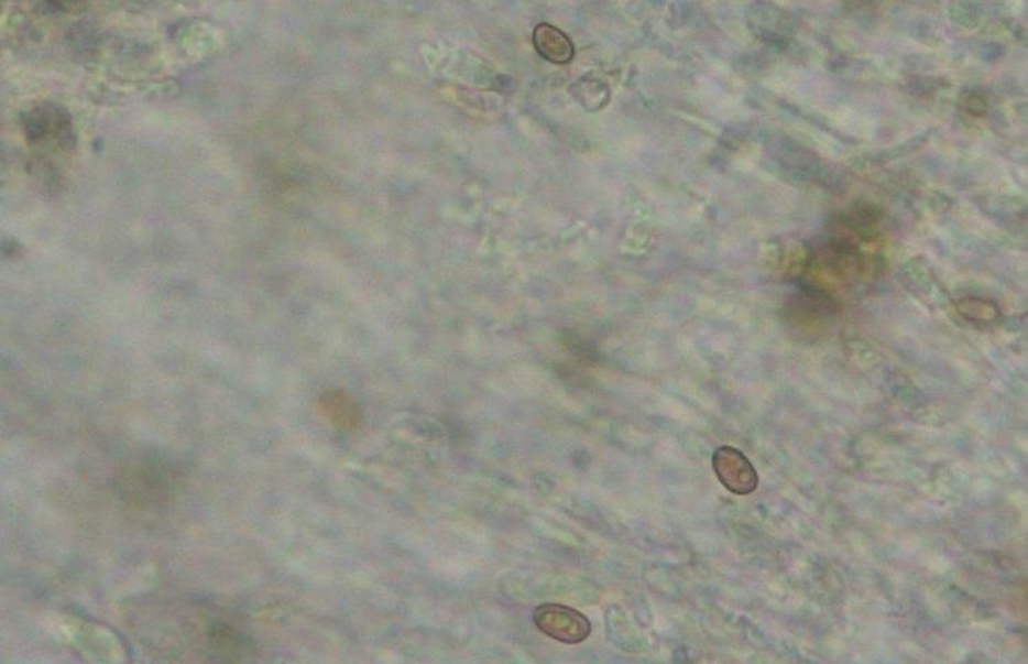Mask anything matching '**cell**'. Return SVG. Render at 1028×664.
Returning <instances> with one entry per match:
<instances>
[{
	"label": "cell",
	"instance_id": "obj_5",
	"mask_svg": "<svg viewBox=\"0 0 1028 664\" xmlns=\"http://www.w3.org/2000/svg\"><path fill=\"white\" fill-rule=\"evenodd\" d=\"M320 412L333 426L342 431H354L362 424L363 414L357 402L347 392L331 391L319 401Z\"/></svg>",
	"mask_w": 1028,
	"mask_h": 664
},
{
	"label": "cell",
	"instance_id": "obj_1",
	"mask_svg": "<svg viewBox=\"0 0 1028 664\" xmlns=\"http://www.w3.org/2000/svg\"><path fill=\"white\" fill-rule=\"evenodd\" d=\"M23 129L31 144L51 143L58 150L72 151L77 143L72 117L55 105L32 108L23 118Z\"/></svg>",
	"mask_w": 1028,
	"mask_h": 664
},
{
	"label": "cell",
	"instance_id": "obj_6",
	"mask_svg": "<svg viewBox=\"0 0 1028 664\" xmlns=\"http://www.w3.org/2000/svg\"><path fill=\"white\" fill-rule=\"evenodd\" d=\"M533 45L543 58L554 64H567L575 56L573 43L561 30L547 23L536 26Z\"/></svg>",
	"mask_w": 1028,
	"mask_h": 664
},
{
	"label": "cell",
	"instance_id": "obj_8",
	"mask_svg": "<svg viewBox=\"0 0 1028 664\" xmlns=\"http://www.w3.org/2000/svg\"><path fill=\"white\" fill-rule=\"evenodd\" d=\"M47 2L51 3L53 8L67 9L69 4L78 3L80 0H47Z\"/></svg>",
	"mask_w": 1028,
	"mask_h": 664
},
{
	"label": "cell",
	"instance_id": "obj_3",
	"mask_svg": "<svg viewBox=\"0 0 1028 664\" xmlns=\"http://www.w3.org/2000/svg\"><path fill=\"white\" fill-rule=\"evenodd\" d=\"M712 466L720 483L736 496L752 494L758 488V475L750 458L735 447L721 446L713 453Z\"/></svg>",
	"mask_w": 1028,
	"mask_h": 664
},
{
	"label": "cell",
	"instance_id": "obj_7",
	"mask_svg": "<svg viewBox=\"0 0 1028 664\" xmlns=\"http://www.w3.org/2000/svg\"><path fill=\"white\" fill-rule=\"evenodd\" d=\"M958 307L963 317L977 324L993 323L999 317L998 307L988 301L967 298L960 302Z\"/></svg>",
	"mask_w": 1028,
	"mask_h": 664
},
{
	"label": "cell",
	"instance_id": "obj_4",
	"mask_svg": "<svg viewBox=\"0 0 1028 664\" xmlns=\"http://www.w3.org/2000/svg\"><path fill=\"white\" fill-rule=\"evenodd\" d=\"M172 483H174L172 472L161 469L160 464L150 461V464L145 462L143 466L138 464L131 468V471L127 473V485L123 489L128 491L129 499L134 503L152 504L154 501L164 499Z\"/></svg>",
	"mask_w": 1028,
	"mask_h": 664
},
{
	"label": "cell",
	"instance_id": "obj_2",
	"mask_svg": "<svg viewBox=\"0 0 1028 664\" xmlns=\"http://www.w3.org/2000/svg\"><path fill=\"white\" fill-rule=\"evenodd\" d=\"M533 623L543 634L561 644H581L591 635L589 618L567 605H540L533 612Z\"/></svg>",
	"mask_w": 1028,
	"mask_h": 664
}]
</instances>
